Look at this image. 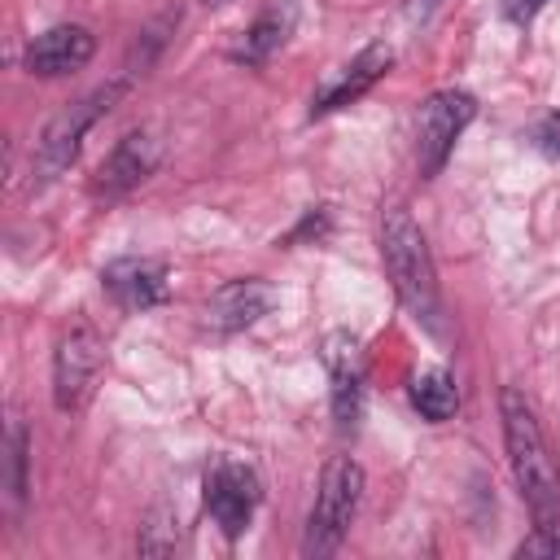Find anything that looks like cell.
Here are the masks:
<instances>
[{
  "instance_id": "11",
  "label": "cell",
  "mask_w": 560,
  "mask_h": 560,
  "mask_svg": "<svg viewBox=\"0 0 560 560\" xmlns=\"http://www.w3.org/2000/svg\"><path fill=\"white\" fill-rule=\"evenodd\" d=\"M389 66H394V48H389V44H368L363 52H354L341 70H332V74L319 83V92L311 96V118L332 114V109L359 101L368 88H376V83L389 74Z\"/></svg>"
},
{
  "instance_id": "12",
  "label": "cell",
  "mask_w": 560,
  "mask_h": 560,
  "mask_svg": "<svg viewBox=\"0 0 560 560\" xmlns=\"http://www.w3.org/2000/svg\"><path fill=\"white\" fill-rule=\"evenodd\" d=\"M271 302H276V293L267 280H258V276L228 280L206 298V324L214 332H245L271 311Z\"/></svg>"
},
{
  "instance_id": "16",
  "label": "cell",
  "mask_w": 560,
  "mask_h": 560,
  "mask_svg": "<svg viewBox=\"0 0 560 560\" xmlns=\"http://www.w3.org/2000/svg\"><path fill=\"white\" fill-rule=\"evenodd\" d=\"M26 464H31V433H26L22 416H13L4 429V499L13 512L26 503V486H31Z\"/></svg>"
},
{
  "instance_id": "21",
  "label": "cell",
  "mask_w": 560,
  "mask_h": 560,
  "mask_svg": "<svg viewBox=\"0 0 560 560\" xmlns=\"http://www.w3.org/2000/svg\"><path fill=\"white\" fill-rule=\"evenodd\" d=\"M201 4H210V9H223V4H232V0H201Z\"/></svg>"
},
{
  "instance_id": "7",
  "label": "cell",
  "mask_w": 560,
  "mask_h": 560,
  "mask_svg": "<svg viewBox=\"0 0 560 560\" xmlns=\"http://www.w3.org/2000/svg\"><path fill=\"white\" fill-rule=\"evenodd\" d=\"M201 494H206V512H210V521L219 525L223 538H241L249 529V521H254L258 499H262L254 468L236 464V459H214L206 468Z\"/></svg>"
},
{
  "instance_id": "1",
  "label": "cell",
  "mask_w": 560,
  "mask_h": 560,
  "mask_svg": "<svg viewBox=\"0 0 560 560\" xmlns=\"http://www.w3.org/2000/svg\"><path fill=\"white\" fill-rule=\"evenodd\" d=\"M499 420H503V446H508L512 481H516L521 503L534 521V534H542L560 547V477H556V464L547 455V438L538 429V416L516 385L499 389Z\"/></svg>"
},
{
  "instance_id": "9",
  "label": "cell",
  "mask_w": 560,
  "mask_h": 560,
  "mask_svg": "<svg viewBox=\"0 0 560 560\" xmlns=\"http://www.w3.org/2000/svg\"><path fill=\"white\" fill-rule=\"evenodd\" d=\"M319 359H324L328 381H332V416H337V429H354L359 407H363V381H368L363 341H359L354 332L337 328V332L324 337Z\"/></svg>"
},
{
  "instance_id": "4",
  "label": "cell",
  "mask_w": 560,
  "mask_h": 560,
  "mask_svg": "<svg viewBox=\"0 0 560 560\" xmlns=\"http://www.w3.org/2000/svg\"><path fill=\"white\" fill-rule=\"evenodd\" d=\"M359 499H363V468L350 455H332L319 472V490H315V503L306 512L302 556H315V560L332 556L350 534Z\"/></svg>"
},
{
  "instance_id": "15",
  "label": "cell",
  "mask_w": 560,
  "mask_h": 560,
  "mask_svg": "<svg viewBox=\"0 0 560 560\" xmlns=\"http://www.w3.org/2000/svg\"><path fill=\"white\" fill-rule=\"evenodd\" d=\"M411 407L429 420V424H442V420H451L455 411H459V385H455V376L451 372H420L416 381H411Z\"/></svg>"
},
{
  "instance_id": "18",
  "label": "cell",
  "mask_w": 560,
  "mask_h": 560,
  "mask_svg": "<svg viewBox=\"0 0 560 560\" xmlns=\"http://www.w3.org/2000/svg\"><path fill=\"white\" fill-rule=\"evenodd\" d=\"M534 140H538V149H542V153L560 158V114H547V118L534 127Z\"/></svg>"
},
{
  "instance_id": "17",
  "label": "cell",
  "mask_w": 560,
  "mask_h": 560,
  "mask_svg": "<svg viewBox=\"0 0 560 560\" xmlns=\"http://www.w3.org/2000/svg\"><path fill=\"white\" fill-rule=\"evenodd\" d=\"M179 547H184V538H179V516H175V508L158 503V508L144 516L140 534H136V551H140V556H175Z\"/></svg>"
},
{
  "instance_id": "8",
  "label": "cell",
  "mask_w": 560,
  "mask_h": 560,
  "mask_svg": "<svg viewBox=\"0 0 560 560\" xmlns=\"http://www.w3.org/2000/svg\"><path fill=\"white\" fill-rule=\"evenodd\" d=\"M158 162H162V140H158V131L136 127V131H127V136L101 158V166H96V175H92V192L105 197V201H118V197H127L131 188H140V184L158 171Z\"/></svg>"
},
{
  "instance_id": "6",
  "label": "cell",
  "mask_w": 560,
  "mask_h": 560,
  "mask_svg": "<svg viewBox=\"0 0 560 560\" xmlns=\"http://www.w3.org/2000/svg\"><path fill=\"white\" fill-rule=\"evenodd\" d=\"M101 368H105V341L96 328L74 324L70 332H61V341L52 350V402H57V411H79L92 398Z\"/></svg>"
},
{
  "instance_id": "19",
  "label": "cell",
  "mask_w": 560,
  "mask_h": 560,
  "mask_svg": "<svg viewBox=\"0 0 560 560\" xmlns=\"http://www.w3.org/2000/svg\"><path fill=\"white\" fill-rule=\"evenodd\" d=\"M499 4H503V18H508V22H521V26H525V22L538 18V9H542L547 0H499Z\"/></svg>"
},
{
  "instance_id": "3",
  "label": "cell",
  "mask_w": 560,
  "mask_h": 560,
  "mask_svg": "<svg viewBox=\"0 0 560 560\" xmlns=\"http://www.w3.org/2000/svg\"><path fill=\"white\" fill-rule=\"evenodd\" d=\"M127 88H131V79L122 74V79H109V83H101V88H92L88 96H79V101H70L66 109H57L48 122H44V131H39V140H35V158H31V175H35V184H52L74 158H79V144H83V136L127 96Z\"/></svg>"
},
{
  "instance_id": "10",
  "label": "cell",
  "mask_w": 560,
  "mask_h": 560,
  "mask_svg": "<svg viewBox=\"0 0 560 560\" xmlns=\"http://www.w3.org/2000/svg\"><path fill=\"white\" fill-rule=\"evenodd\" d=\"M96 52V35L79 22H61V26H48L39 31L26 52H22V70L35 74V79H61V74H74L92 61Z\"/></svg>"
},
{
  "instance_id": "13",
  "label": "cell",
  "mask_w": 560,
  "mask_h": 560,
  "mask_svg": "<svg viewBox=\"0 0 560 560\" xmlns=\"http://www.w3.org/2000/svg\"><path fill=\"white\" fill-rule=\"evenodd\" d=\"M101 289L122 306V311H149L158 302H166V267L158 258H114L101 271Z\"/></svg>"
},
{
  "instance_id": "2",
  "label": "cell",
  "mask_w": 560,
  "mask_h": 560,
  "mask_svg": "<svg viewBox=\"0 0 560 560\" xmlns=\"http://www.w3.org/2000/svg\"><path fill=\"white\" fill-rule=\"evenodd\" d=\"M381 258L389 271V284L398 293V302L433 332H442V284H438V267L429 254V241L420 232V223L402 210L389 206L381 214Z\"/></svg>"
},
{
  "instance_id": "14",
  "label": "cell",
  "mask_w": 560,
  "mask_h": 560,
  "mask_svg": "<svg viewBox=\"0 0 560 560\" xmlns=\"http://www.w3.org/2000/svg\"><path fill=\"white\" fill-rule=\"evenodd\" d=\"M293 22H298L293 0H276V4H267V9H262V13L241 31V39L232 44V61L267 66V61L284 48V39L293 35Z\"/></svg>"
},
{
  "instance_id": "20",
  "label": "cell",
  "mask_w": 560,
  "mask_h": 560,
  "mask_svg": "<svg viewBox=\"0 0 560 560\" xmlns=\"http://www.w3.org/2000/svg\"><path fill=\"white\" fill-rule=\"evenodd\" d=\"M438 4H442V0H407V13H411V18H429Z\"/></svg>"
},
{
  "instance_id": "5",
  "label": "cell",
  "mask_w": 560,
  "mask_h": 560,
  "mask_svg": "<svg viewBox=\"0 0 560 560\" xmlns=\"http://www.w3.org/2000/svg\"><path fill=\"white\" fill-rule=\"evenodd\" d=\"M472 114H477V101L464 88H442V92H429L420 101V109H416V162H420L424 179H433L446 166V158H451L455 140L464 136V127L472 122Z\"/></svg>"
}]
</instances>
